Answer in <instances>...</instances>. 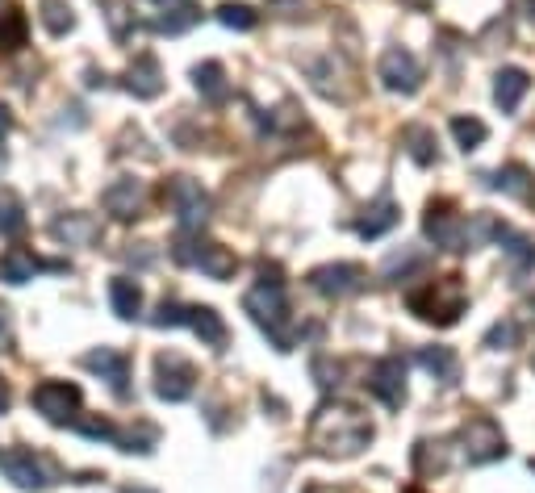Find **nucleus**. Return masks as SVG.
Returning a JSON list of instances; mask_svg holds the SVG:
<instances>
[{
    "label": "nucleus",
    "instance_id": "1",
    "mask_svg": "<svg viewBox=\"0 0 535 493\" xmlns=\"http://www.w3.org/2000/svg\"><path fill=\"white\" fill-rule=\"evenodd\" d=\"M372 443V422L360 406H347V402H327L318 406L310 418V448L322 456H360Z\"/></svg>",
    "mask_w": 535,
    "mask_h": 493
},
{
    "label": "nucleus",
    "instance_id": "2",
    "mask_svg": "<svg viewBox=\"0 0 535 493\" xmlns=\"http://www.w3.org/2000/svg\"><path fill=\"white\" fill-rule=\"evenodd\" d=\"M243 310L251 314V322L276 343V351H289L293 347V322H289V301H285V280L281 272H268L260 276V285L247 289L243 297Z\"/></svg>",
    "mask_w": 535,
    "mask_h": 493
},
{
    "label": "nucleus",
    "instance_id": "3",
    "mask_svg": "<svg viewBox=\"0 0 535 493\" xmlns=\"http://www.w3.org/2000/svg\"><path fill=\"white\" fill-rule=\"evenodd\" d=\"M406 305H410V314H418L423 322L452 326V322H460L464 305H469V293H464L460 276H439V280H427L423 289H410Z\"/></svg>",
    "mask_w": 535,
    "mask_h": 493
},
{
    "label": "nucleus",
    "instance_id": "4",
    "mask_svg": "<svg viewBox=\"0 0 535 493\" xmlns=\"http://www.w3.org/2000/svg\"><path fill=\"white\" fill-rule=\"evenodd\" d=\"M172 255L184 268H201L209 280H230L239 272V255L230 247H222V243H214V239H201L197 230H184L172 243Z\"/></svg>",
    "mask_w": 535,
    "mask_h": 493
},
{
    "label": "nucleus",
    "instance_id": "5",
    "mask_svg": "<svg viewBox=\"0 0 535 493\" xmlns=\"http://www.w3.org/2000/svg\"><path fill=\"white\" fill-rule=\"evenodd\" d=\"M151 326H193V331L201 335V343H209V347H226V339H230L226 322H222V314L214 310V305H176V301H164L151 314Z\"/></svg>",
    "mask_w": 535,
    "mask_h": 493
},
{
    "label": "nucleus",
    "instance_id": "6",
    "mask_svg": "<svg viewBox=\"0 0 535 493\" xmlns=\"http://www.w3.org/2000/svg\"><path fill=\"white\" fill-rule=\"evenodd\" d=\"M0 473H5L17 489H46L59 481V468L51 456H42L34 448H9L0 456Z\"/></svg>",
    "mask_w": 535,
    "mask_h": 493
},
{
    "label": "nucleus",
    "instance_id": "7",
    "mask_svg": "<svg viewBox=\"0 0 535 493\" xmlns=\"http://www.w3.org/2000/svg\"><path fill=\"white\" fill-rule=\"evenodd\" d=\"M30 402L34 410L46 418V422H55V427H67V422H76V410L84 402V393L80 385L72 381H42L34 393H30Z\"/></svg>",
    "mask_w": 535,
    "mask_h": 493
},
{
    "label": "nucleus",
    "instance_id": "8",
    "mask_svg": "<svg viewBox=\"0 0 535 493\" xmlns=\"http://www.w3.org/2000/svg\"><path fill=\"white\" fill-rule=\"evenodd\" d=\"M164 201L176 209V218H180L184 230H201L205 218H209V193L193 176H172L164 184Z\"/></svg>",
    "mask_w": 535,
    "mask_h": 493
},
{
    "label": "nucleus",
    "instance_id": "9",
    "mask_svg": "<svg viewBox=\"0 0 535 493\" xmlns=\"http://www.w3.org/2000/svg\"><path fill=\"white\" fill-rule=\"evenodd\" d=\"M423 226H427V239H435V247H444V251H469L473 247L469 218L456 214L448 201H431Z\"/></svg>",
    "mask_w": 535,
    "mask_h": 493
},
{
    "label": "nucleus",
    "instance_id": "10",
    "mask_svg": "<svg viewBox=\"0 0 535 493\" xmlns=\"http://www.w3.org/2000/svg\"><path fill=\"white\" fill-rule=\"evenodd\" d=\"M460 439H464V460H469V464H490V460L506 456V435L498 431V422L485 418V414L464 422Z\"/></svg>",
    "mask_w": 535,
    "mask_h": 493
},
{
    "label": "nucleus",
    "instance_id": "11",
    "mask_svg": "<svg viewBox=\"0 0 535 493\" xmlns=\"http://www.w3.org/2000/svg\"><path fill=\"white\" fill-rule=\"evenodd\" d=\"M193 389H197V368L184 356L168 351V356L155 360V393L164 402H184V397H193Z\"/></svg>",
    "mask_w": 535,
    "mask_h": 493
},
{
    "label": "nucleus",
    "instance_id": "12",
    "mask_svg": "<svg viewBox=\"0 0 535 493\" xmlns=\"http://www.w3.org/2000/svg\"><path fill=\"white\" fill-rule=\"evenodd\" d=\"M381 84L389 92H402V97H414L418 84H423V67H418V59L406 51V46H389V51L381 55Z\"/></svg>",
    "mask_w": 535,
    "mask_h": 493
},
{
    "label": "nucleus",
    "instance_id": "13",
    "mask_svg": "<svg viewBox=\"0 0 535 493\" xmlns=\"http://www.w3.org/2000/svg\"><path fill=\"white\" fill-rule=\"evenodd\" d=\"M368 272L360 264H322L310 272V289L322 293V297H352L364 289Z\"/></svg>",
    "mask_w": 535,
    "mask_h": 493
},
{
    "label": "nucleus",
    "instance_id": "14",
    "mask_svg": "<svg viewBox=\"0 0 535 493\" xmlns=\"http://www.w3.org/2000/svg\"><path fill=\"white\" fill-rule=\"evenodd\" d=\"M88 372H97V377L118 393V397H126L130 393V360H126V351H118V347H97V351H88V356L80 360Z\"/></svg>",
    "mask_w": 535,
    "mask_h": 493
},
{
    "label": "nucleus",
    "instance_id": "15",
    "mask_svg": "<svg viewBox=\"0 0 535 493\" xmlns=\"http://www.w3.org/2000/svg\"><path fill=\"white\" fill-rule=\"evenodd\" d=\"M368 389L377 393L389 410H398L406 402V360L402 356L377 360V368H372V377H368Z\"/></svg>",
    "mask_w": 535,
    "mask_h": 493
},
{
    "label": "nucleus",
    "instance_id": "16",
    "mask_svg": "<svg viewBox=\"0 0 535 493\" xmlns=\"http://www.w3.org/2000/svg\"><path fill=\"white\" fill-rule=\"evenodd\" d=\"M101 205L109 209L113 218H122V222H130V218H138V205H143V184L138 180H130V176H122V180H113L109 189L101 193Z\"/></svg>",
    "mask_w": 535,
    "mask_h": 493
},
{
    "label": "nucleus",
    "instance_id": "17",
    "mask_svg": "<svg viewBox=\"0 0 535 493\" xmlns=\"http://www.w3.org/2000/svg\"><path fill=\"white\" fill-rule=\"evenodd\" d=\"M126 88L134 92L138 101H155L164 92V72H159V59L155 55H138L126 72Z\"/></svg>",
    "mask_w": 535,
    "mask_h": 493
},
{
    "label": "nucleus",
    "instance_id": "18",
    "mask_svg": "<svg viewBox=\"0 0 535 493\" xmlns=\"http://www.w3.org/2000/svg\"><path fill=\"white\" fill-rule=\"evenodd\" d=\"M42 268L59 272L63 264H46V260H38V255L26 251V247H9V255L0 260V280H9V285H26V280H34Z\"/></svg>",
    "mask_w": 535,
    "mask_h": 493
},
{
    "label": "nucleus",
    "instance_id": "19",
    "mask_svg": "<svg viewBox=\"0 0 535 493\" xmlns=\"http://www.w3.org/2000/svg\"><path fill=\"white\" fill-rule=\"evenodd\" d=\"M527 88H531V76L523 72V67H502V72L494 76V101L502 113H515L519 101L527 97Z\"/></svg>",
    "mask_w": 535,
    "mask_h": 493
},
{
    "label": "nucleus",
    "instance_id": "20",
    "mask_svg": "<svg viewBox=\"0 0 535 493\" xmlns=\"http://www.w3.org/2000/svg\"><path fill=\"white\" fill-rule=\"evenodd\" d=\"M490 189L510 193L515 201L531 205V201H535V176L523 168V163H506V168H498V172L490 176Z\"/></svg>",
    "mask_w": 535,
    "mask_h": 493
},
{
    "label": "nucleus",
    "instance_id": "21",
    "mask_svg": "<svg viewBox=\"0 0 535 493\" xmlns=\"http://www.w3.org/2000/svg\"><path fill=\"white\" fill-rule=\"evenodd\" d=\"M109 305H113V314L126 318V322L143 314V289H138V280L113 276V280H109Z\"/></svg>",
    "mask_w": 535,
    "mask_h": 493
},
{
    "label": "nucleus",
    "instance_id": "22",
    "mask_svg": "<svg viewBox=\"0 0 535 493\" xmlns=\"http://www.w3.org/2000/svg\"><path fill=\"white\" fill-rule=\"evenodd\" d=\"M418 368L431 372V377L444 381V385H452L460 377V360H456L452 347H423V351H418Z\"/></svg>",
    "mask_w": 535,
    "mask_h": 493
},
{
    "label": "nucleus",
    "instance_id": "23",
    "mask_svg": "<svg viewBox=\"0 0 535 493\" xmlns=\"http://www.w3.org/2000/svg\"><path fill=\"white\" fill-rule=\"evenodd\" d=\"M193 80H197V92L209 101V105H222L230 97V84H226V72H222V63H197L193 67Z\"/></svg>",
    "mask_w": 535,
    "mask_h": 493
},
{
    "label": "nucleus",
    "instance_id": "24",
    "mask_svg": "<svg viewBox=\"0 0 535 493\" xmlns=\"http://www.w3.org/2000/svg\"><path fill=\"white\" fill-rule=\"evenodd\" d=\"M26 30H30V21L17 5H9L5 13H0V55L21 51V46H26Z\"/></svg>",
    "mask_w": 535,
    "mask_h": 493
},
{
    "label": "nucleus",
    "instance_id": "25",
    "mask_svg": "<svg viewBox=\"0 0 535 493\" xmlns=\"http://www.w3.org/2000/svg\"><path fill=\"white\" fill-rule=\"evenodd\" d=\"M393 226H398V205H393L389 197H381L377 205L368 209V218L356 230H360V239H381V234L393 230Z\"/></svg>",
    "mask_w": 535,
    "mask_h": 493
},
{
    "label": "nucleus",
    "instance_id": "26",
    "mask_svg": "<svg viewBox=\"0 0 535 493\" xmlns=\"http://www.w3.org/2000/svg\"><path fill=\"white\" fill-rule=\"evenodd\" d=\"M38 17H42L46 34H55V38H63L67 30L76 26V13H72L67 0H38Z\"/></svg>",
    "mask_w": 535,
    "mask_h": 493
},
{
    "label": "nucleus",
    "instance_id": "27",
    "mask_svg": "<svg viewBox=\"0 0 535 493\" xmlns=\"http://www.w3.org/2000/svg\"><path fill=\"white\" fill-rule=\"evenodd\" d=\"M197 17H201V13H197L193 0H176V5L164 9V17L155 21V30H159V34H184L189 26H197Z\"/></svg>",
    "mask_w": 535,
    "mask_h": 493
},
{
    "label": "nucleus",
    "instance_id": "28",
    "mask_svg": "<svg viewBox=\"0 0 535 493\" xmlns=\"http://www.w3.org/2000/svg\"><path fill=\"white\" fill-rule=\"evenodd\" d=\"M55 239H67V243H92V239H97V222H92V218H84V214H67V218H59L55 226Z\"/></svg>",
    "mask_w": 535,
    "mask_h": 493
},
{
    "label": "nucleus",
    "instance_id": "29",
    "mask_svg": "<svg viewBox=\"0 0 535 493\" xmlns=\"http://www.w3.org/2000/svg\"><path fill=\"white\" fill-rule=\"evenodd\" d=\"M452 138L464 151H477L485 138H490V126H485L481 117H452Z\"/></svg>",
    "mask_w": 535,
    "mask_h": 493
},
{
    "label": "nucleus",
    "instance_id": "30",
    "mask_svg": "<svg viewBox=\"0 0 535 493\" xmlns=\"http://www.w3.org/2000/svg\"><path fill=\"white\" fill-rule=\"evenodd\" d=\"M498 243H502V251L510 255V260H519L523 268L535 264V239H527V234H515L510 226H502L498 230Z\"/></svg>",
    "mask_w": 535,
    "mask_h": 493
},
{
    "label": "nucleus",
    "instance_id": "31",
    "mask_svg": "<svg viewBox=\"0 0 535 493\" xmlns=\"http://www.w3.org/2000/svg\"><path fill=\"white\" fill-rule=\"evenodd\" d=\"M218 21L226 30H255L260 26V13H255L251 5H235V0H226V5H218Z\"/></svg>",
    "mask_w": 535,
    "mask_h": 493
},
{
    "label": "nucleus",
    "instance_id": "32",
    "mask_svg": "<svg viewBox=\"0 0 535 493\" xmlns=\"http://www.w3.org/2000/svg\"><path fill=\"white\" fill-rule=\"evenodd\" d=\"M519 343V326L515 322H494L490 331H485V347H494V351H510Z\"/></svg>",
    "mask_w": 535,
    "mask_h": 493
},
{
    "label": "nucleus",
    "instance_id": "33",
    "mask_svg": "<svg viewBox=\"0 0 535 493\" xmlns=\"http://www.w3.org/2000/svg\"><path fill=\"white\" fill-rule=\"evenodd\" d=\"M76 431L88 435V439H118L109 418H76Z\"/></svg>",
    "mask_w": 535,
    "mask_h": 493
},
{
    "label": "nucleus",
    "instance_id": "34",
    "mask_svg": "<svg viewBox=\"0 0 535 493\" xmlns=\"http://www.w3.org/2000/svg\"><path fill=\"white\" fill-rule=\"evenodd\" d=\"M301 9H314V0H268V13L276 17H306Z\"/></svg>",
    "mask_w": 535,
    "mask_h": 493
},
{
    "label": "nucleus",
    "instance_id": "35",
    "mask_svg": "<svg viewBox=\"0 0 535 493\" xmlns=\"http://www.w3.org/2000/svg\"><path fill=\"white\" fill-rule=\"evenodd\" d=\"M410 138L418 143V147H410V155H414L418 163H431V151H427V147H431V134H427V130H410Z\"/></svg>",
    "mask_w": 535,
    "mask_h": 493
},
{
    "label": "nucleus",
    "instance_id": "36",
    "mask_svg": "<svg viewBox=\"0 0 535 493\" xmlns=\"http://www.w3.org/2000/svg\"><path fill=\"white\" fill-rule=\"evenodd\" d=\"M0 351H13V318L5 305H0Z\"/></svg>",
    "mask_w": 535,
    "mask_h": 493
},
{
    "label": "nucleus",
    "instance_id": "37",
    "mask_svg": "<svg viewBox=\"0 0 535 493\" xmlns=\"http://www.w3.org/2000/svg\"><path fill=\"white\" fill-rule=\"evenodd\" d=\"M13 130V113H9V105H0V138H5Z\"/></svg>",
    "mask_w": 535,
    "mask_h": 493
},
{
    "label": "nucleus",
    "instance_id": "38",
    "mask_svg": "<svg viewBox=\"0 0 535 493\" xmlns=\"http://www.w3.org/2000/svg\"><path fill=\"white\" fill-rule=\"evenodd\" d=\"M9 402H13V393H9V381H5V377H0V414H5V410H9Z\"/></svg>",
    "mask_w": 535,
    "mask_h": 493
},
{
    "label": "nucleus",
    "instance_id": "39",
    "mask_svg": "<svg viewBox=\"0 0 535 493\" xmlns=\"http://www.w3.org/2000/svg\"><path fill=\"white\" fill-rule=\"evenodd\" d=\"M523 9H527V21L535 26V0H523Z\"/></svg>",
    "mask_w": 535,
    "mask_h": 493
},
{
    "label": "nucleus",
    "instance_id": "40",
    "mask_svg": "<svg viewBox=\"0 0 535 493\" xmlns=\"http://www.w3.org/2000/svg\"><path fill=\"white\" fill-rule=\"evenodd\" d=\"M126 493H155V489H147V485H130Z\"/></svg>",
    "mask_w": 535,
    "mask_h": 493
},
{
    "label": "nucleus",
    "instance_id": "41",
    "mask_svg": "<svg viewBox=\"0 0 535 493\" xmlns=\"http://www.w3.org/2000/svg\"><path fill=\"white\" fill-rule=\"evenodd\" d=\"M306 493H331V489H322V485H314V489H306Z\"/></svg>",
    "mask_w": 535,
    "mask_h": 493
},
{
    "label": "nucleus",
    "instance_id": "42",
    "mask_svg": "<svg viewBox=\"0 0 535 493\" xmlns=\"http://www.w3.org/2000/svg\"><path fill=\"white\" fill-rule=\"evenodd\" d=\"M9 5H13V0H0V9H9Z\"/></svg>",
    "mask_w": 535,
    "mask_h": 493
},
{
    "label": "nucleus",
    "instance_id": "43",
    "mask_svg": "<svg viewBox=\"0 0 535 493\" xmlns=\"http://www.w3.org/2000/svg\"><path fill=\"white\" fill-rule=\"evenodd\" d=\"M406 493H423V489H418V485H410V489H406Z\"/></svg>",
    "mask_w": 535,
    "mask_h": 493
},
{
    "label": "nucleus",
    "instance_id": "44",
    "mask_svg": "<svg viewBox=\"0 0 535 493\" xmlns=\"http://www.w3.org/2000/svg\"><path fill=\"white\" fill-rule=\"evenodd\" d=\"M527 310H531V314H535V297H531V305H527Z\"/></svg>",
    "mask_w": 535,
    "mask_h": 493
},
{
    "label": "nucleus",
    "instance_id": "45",
    "mask_svg": "<svg viewBox=\"0 0 535 493\" xmlns=\"http://www.w3.org/2000/svg\"><path fill=\"white\" fill-rule=\"evenodd\" d=\"M531 473H535V460H531Z\"/></svg>",
    "mask_w": 535,
    "mask_h": 493
},
{
    "label": "nucleus",
    "instance_id": "46",
    "mask_svg": "<svg viewBox=\"0 0 535 493\" xmlns=\"http://www.w3.org/2000/svg\"><path fill=\"white\" fill-rule=\"evenodd\" d=\"M531 368H535V360H531Z\"/></svg>",
    "mask_w": 535,
    "mask_h": 493
}]
</instances>
